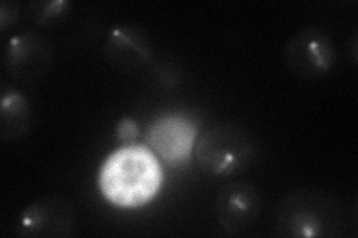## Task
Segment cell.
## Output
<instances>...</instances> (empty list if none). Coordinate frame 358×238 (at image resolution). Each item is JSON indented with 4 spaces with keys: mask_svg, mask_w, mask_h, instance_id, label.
Returning a JSON list of instances; mask_svg holds the SVG:
<instances>
[{
    "mask_svg": "<svg viewBox=\"0 0 358 238\" xmlns=\"http://www.w3.org/2000/svg\"><path fill=\"white\" fill-rule=\"evenodd\" d=\"M72 5L67 0H52V2H31L29 13L31 20L41 27H55L69 15Z\"/></svg>",
    "mask_w": 358,
    "mask_h": 238,
    "instance_id": "cell-11",
    "label": "cell"
},
{
    "mask_svg": "<svg viewBox=\"0 0 358 238\" xmlns=\"http://www.w3.org/2000/svg\"><path fill=\"white\" fill-rule=\"evenodd\" d=\"M262 197L251 184L231 182L218 191L215 198V214L221 228L238 235L255 225L260 218Z\"/></svg>",
    "mask_w": 358,
    "mask_h": 238,
    "instance_id": "cell-7",
    "label": "cell"
},
{
    "mask_svg": "<svg viewBox=\"0 0 358 238\" xmlns=\"http://www.w3.org/2000/svg\"><path fill=\"white\" fill-rule=\"evenodd\" d=\"M78 230L76 209L71 200L60 195L43 197L21 213L18 232L38 238H67Z\"/></svg>",
    "mask_w": 358,
    "mask_h": 238,
    "instance_id": "cell-5",
    "label": "cell"
},
{
    "mask_svg": "<svg viewBox=\"0 0 358 238\" xmlns=\"http://www.w3.org/2000/svg\"><path fill=\"white\" fill-rule=\"evenodd\" d=\"M151 42L142 29L120 26L106 39L105 54L110 64L121 70H136L151 59Z\"/></svg>",
    "mask_w": 358,
    "mask_h": 238,
    "instance_id": "cell-9",
    "label": "cell"
},
{
    "mask_svg": "<svg viewBox=\"0 0 358 238\" xmlns=\"http://www.w3.org/2000/svg\"><path fill=\"white\" fill-rule=\"evenodd\" d=\"M163 185V168L154 151L143 144H126L112 152L99 172V188L112 206H147Z\"/></svg>",
    "mask_w": 358,
    "mask_h": 238,
    "instance_id": "cell-1",
    "label": "cell"
},
{
    "mask_svg": "<svg viewBox=\"0 0 358 238\" xmlns=\"http://www.w3.org/2000/svg\"><path fill=\"white\" fill-rule=\"evenodd\" d=\"M196 160L205 172L215 176H233L245 172L257 155L252 135L234 124L209 128L194 147Z\"/></svg>",
    "mask_w": 358,
    "mask_h": 238,
    "instance_id": "cell-3",
    "label": "cell"
},
{
    "mask_svg": "<svg viewBox=\"0 0 358 238\" xmlns=\"http://www.w3.org/2000/svg\"><path fill=\"white\" fill-rule=\"evenodd\" d=\"M31 126V107L29 100L15 89H8L0 105V137L14 142L26 135Z\"/></svg>",
    "mask_w": 358,
    "mask_h": 238,
    "instance_id": "cell-10",
    "label": "cell"
},
{
    "mask_svg": "<svg viewBox=\"0 0 358 238\" xmlns=\"http://www.w3.org/2000/svg\"><path fill=\"white\" fill-rule=\"evenodd\" d=\"M284 60L288 69L300 77H321L334 67L336 45L321 29L300 30L288 40Z\"/></svg>",
    "mask_w": 358,
    "mask_h": 238,
    "instance_id": "cell-6",
    "label": "cell"
},
{
    "mask_svg": "<svg viewBox=\"0 0 358 238\" xmlns=\"http://www.w3.org/2000/svg\"><path fill=\"white\" fill-rule=\"evenodd\" d=\"M20 18V5L17 2H2L0 5V30L3 33L15 26Z\"/></svg>",
    "mask_w": 358,
    "mask_h": 238,
    "instance_id": "cell-13",
    "label": "cell"
},
{
    "mask_svg": "<svg viewBox=\"0 0 358 238\" xmlns=\"http://www.w3.org/2000/svg\"><path fill=\"white\" fill-rule=\"evenodd\" d=\"M51 63V43L35 31H22L6 45L5 67L18 81H36L50 70Z\"/></svg>",
    "mask_w": 358,
    "mask_h": 238,
    "instance_id": "cell-8",
    "label": "cell"
},
{
    "mask_svg": "<svg viewBox=\"0 0 358 238\" xmlns=\"http://www.w3.org/2000/svg\"><path fill=\"white\" fill-rule=\"evenodd\" d=\"M117 139L126 144H131L139 137V126L133 118H122L115 128Z\"/></svg>",
    "mask_w": 358,
    "mask_h": 238,
    "instance_id": "cell-12",
    "label": "cell"
},
{
    "mask_svg": "<svg viewBox=\"0 0 358 238\" xmlns=\"http://www.w3.org/2000/svg\"><path fill=\"white\" fill-rule=\"evenodd\" d=\"M197 134L193 119L181 113H164L151 122L147 143L166 164L179 167L192 160Z\"/></svg>",
    "mask_w": 358,
    "mask_h": 238,
    "instance_id": "cell-4",
    "label": "cell"
},
{
    "mask_svg": "<svg viewBox=\"0 0 358 238\" xmlns=\"http://www.w3.org/2000/svg\"><path fill=\"white\" fill-rule=\"evenodd\" d=\"M343 226L341 204L320 189L301 188L288 192L273 210V231L287 238H331Z\"/></svg>",
    "mask_w": 358,
    "mask_h": 238,
    "instance_id": "cell-2",
    "label": "cell"
}]
</instances>
